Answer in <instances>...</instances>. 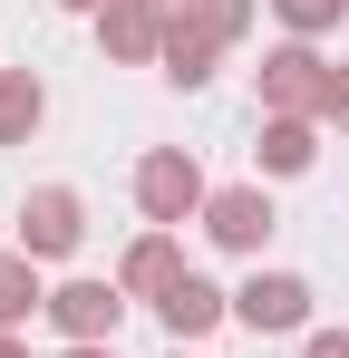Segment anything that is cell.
Here are the masks:
<instances>
[{
  "label": "cell",
  "mask_w": 349,
  "mask_h": 358,
  "mask_svg": "<svg viewBox=\"0 0 349 358\" xmlns=\"http://www.w3.org/2000/svg\"><path fill=\"white\" fill-rule=\"evenodd\" d=\"M97 39H107V59H165V10L156 0H107Z\"/></svg>",
  "instance_id": "obj_7"
},
{
  "label": "cell",
  "mask_w": 349,
  "mask_h": 358,
  "mask_svg": "<svg viewBox=\"0 0 349 358\" xmlns=\"http://www.w3.org/2000/svg\"><path fill=\"white\" fill-rule=\"evenodd\" d=\"M29 310H49V291H39V262H29V252H0V329H20Z\"/></svg>",
  "instance_id": "obj_10"
},
{
  "label": "cell",
  "mask_w": 349,
  "mask_h": 358,
  "mask_svg": "<svg viewBox=\"0 0 349 358\" xmlns=\"http://www.w3.org/2000/svg\"><path fill=\"white\" fill-rule=\"evenodd\" d=\"M136 203H146V223H156V233H174V223H184V213H204L214 194H204V175H194V155H184V145H156V155L136 165Z\"/></svg>",
  "instance_id": "obj_1"
},
{
  "label": "cell",
  "mask_w": 349,
  "mask_h": 358,
  "mask_svg": "<svg viewBox=\"0 0 349 358\" xmlns=\"http://www.w3.org/2000/svg\"><path fill=\"white\" fill-rule=\"evenodd\" d=\"M68 358H116V349H107V339H97V349H68Z\"/></svg>",
  "instance_id": "obj_19"
},
{
  "label": "cell",
  "mask_w": 349,
  "mask_h": 358,
  "mask_svg": "<svg viewBox=\"0 0 349 358\" xmlns=\"http://www.w3.org/2000/svg\"><path fill=\"white\" fill-rule=\"evenodd\" d=\"M301 358H349V329H310V349Z\"/></svg>",
  "instance_id": "obj_16"
},
{
  "label": "cell",
  "mask_w": 349,
  "mask_h": 358,
  "mask_svg": "<svg viewBox=\"0 0 349 358\" xmlns=\"http://www.w3.org/2000/svg\"><path fill=\"white\" fill-rule=\"evenodd\" d=\"M49 117V87H39V68H0V145H29Z\"/></svg>",
  "instance_id": "obj_9"
},
{
  "label": "cell",
  "mask_w": 349,
  "mask_h": 358,
  "mask_svg": "<svg viewBox=\"0 0 349 358\" xmlns=\"http://www.w3.org/2000/svg\"><path fill=\"white\" fill-rule=\"evenodd\" d=\"M165 78L174 87H204V78H214V39H194V29L165 20Z\"/></svg>",
  "instance_id": "obj_13"
},
{
  "label": "cell",
  "mask_w": 349,
  "mask_h": 358,
  "mask_svg": "<svg viewBox=\"0 0 349 358\" xmlns=\"http://www.w3.org/2000/svg\"><path fill=\"white\" fill-rule=\"evenodd\" d=\"M49 320L68 329V349H97V339H116V320H126V291L116 281H68V291H49Z\"/></svg>",
  "instance_id": "obj_4"
},
{
  "label": "cell",
  "mask_w": 349,
  "mask_h": 358,
  "mask_svg": "<svg viewBox=\"0 0 349 358\" xmlns=\"http://www.w3.org/2000/svg\"><path fill=\"white\" fill-rule=\"evenodd\" d=\"M165 281H184V262H174V233H146L136 252H126L116 291H165Z\"/></svg>",
  "instance_id": "obj_11"
},
{
  "label": "cell",
  "mask_w": 349,
  "mask_h": 358,
  "mask_svg": "<svg viewBox=\"0 0 349 358\" xmlns=\"http://www.w3.org/2000/svg\"><path fill=\"white\" fill-rule=\"evenodd\" d=\"M262 165H272V175H310V126L272 117V126H262Z\"/></svg>",
  "instance_id": "obj_12"
},
{
  "label": "cell",
  "mask_w": 349,
  "mask_h": 358,
  "mask_svg": "<svg viewBox=\"0 0 349 358\" xmlns=\"http://www.w3.org/2000/svg\"><path fill=\"white\" fill-rule=\"evenodd\" d=\"M320 117H340V126H349V78H330V97H320Z\"/></svg>",
  "instance_id": "obj_17"
},
{
  "label": "cell",
  "mask_w": 349,
  "mask_h": 358,
  "mask_svg": "<svg viewBox=\"0 0 349 358\" xmlns=\"http://www.w3.org/2000/svg\"><path fill=\"white\" fill-rule=\"evenodd\" d=\"M204 233L224 242V252H262V242H272V194H262V184H224V194L204 203Z\"/></svg>",
  "instance_id": "obj_5"
},
{
  "label": "cell",
  "mask_w": 349,
  "mask_h": 358,
  "mask_svg": "<svg viewBox=\"0 0 349 358\" xmlns=\"http://www.w3.org/2000/svg\"><path fill=\"white\" fill-rule=\"evenodd\" d=\"M78 233H88V203H78L68 184H39V194L20 203V252H29V262H68Z\"/></svg>",
  "instance_id": "obj_2"
},
{
  "label": "cell",
  "mask_w": 349,
  "mask_h": 358,
  "mask_svg": "<svg viewBox=\"0 0 349 358\" xmlns=\"http://www.w3.org/2000/svg\"><path fill=\"white\" fill-rule=\"evenodd\" d=\"M58 10H107V0H58Z\"/></svg>",
  "instance_id": "obj_20"
},
{
  "label": "cell",
  "mask_w": 349,
  "mask_h": 358,
  "mask_svg": "<svg viewBox=\"0 0 349 358\" xmlns=\"http://www.w3.org/2000/svg\"><path fill=\"white\" fill-rule=\"evenodd\" d=\"M0 358H29V349H20V339H10V329H0Z\"/></svg>",
  "instance_id": "obj_18"
},
{
  "label": "cell",
  "mask_w": 349,
  "mask_h": 358,
  "mask_svg": "<svg viewBox=\"0 0 349 358\" xmlns=\"http://www.w3.org/2000/svg\"><path fill=\"white\" fill-rule=\"evenodd\" d=\"M262 97H272L282 117H301V107H320V97H330V78H320V59H310V49H272V68H262Z\"/></svg>",
  "instance_id": "obj_8"
},
{
  "label": "cell",
  "mask_w": 349,
  "mask_h": 358,
  "mask_svg": "<svg viewBox=\"0 0 349 358\" xmlns=\"http://www.w3.org/2000/svg\"><path fill=\"white\" fill-rule=\"evenodd\" d=\"M233 320H242V329H262V339L310 329V281H291V271H252V281L233 291Z\"/></svg>",
  "instance_id": "obj_3"
},
{
  "label": "cell",
  "mask_w": 349,
  "mask_h": 358,
  "mask_svg": "<svg viewBox=\"0 0 349 358\" xmlns=\"http://www.w3.org/2000/svg\"><path fill=\"white\" fill-rule=\"evenodd\" d=\"M156 320H165V339H204V329H224V320H233V300L214 291L204 271H184V281L156 291Z\"/></svg>",
  "instance_id": "obj_6"
},
{
  "label": "cell",
  "mask_w": 349,
  "mask_h": 358,
  "mask_svg": "<svg viewBox=\"0 0 349 358\" xmlns=\"http://www.w3.org/2000/svg\"><path fill=\"white\" fill-rule=\"evenodd\" d=\"M340 10H349V0H282V20H291V29H330Z\"/></svg>",
  "instance_id": "obj_15"
},
{
  "label": "cell",
  "mask_w": 349,
  "mask_h": 358,
  "mask_svg": "<svg viewBox=\"0 0 349 358\" xmlns=\"http://www.w3.org/2000/svg\"><path fill=\"white\" fill-rule=\"evenodd\" d=\"M174 29H194V39H233V29H242V0H184Z\"/></svg>",
  "instance_id": "obj_14"
}]
</instances>
